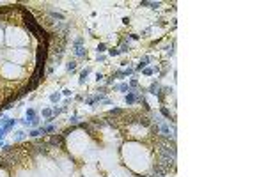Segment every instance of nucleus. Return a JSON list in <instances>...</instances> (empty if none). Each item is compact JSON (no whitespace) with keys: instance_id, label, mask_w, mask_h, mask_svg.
<instances>
[{"instance_id":"obj_1","label":"nucleus","mask_w":266,"mask_h":177,"mask_svg":"<svg viewBox=\"0 0 266 177\" xmlns=\"http://www.w3.org/2000/svg\"><path fill=\"white\" fill-rule=\"evenodd\" d=\"M82 43H83V37H78V39L75 41V48H73V53L76 55V57H85L87 55V51H85V48L82 46Z\"/></svg>"},{"instance_id":"obj_2","label":"nucleus","mask_w":266,"mask_h":177,"mask_svg":"<svg viewBox=\"0 0 266 177\" xmlns=\"http://www.w3.org/2000/svg\"><path fill=\"white\" fill-rule=\"evenodd\" d=\"M153 60V57H149V55H146V57H142L140 59V62H138V66L135 67V71H144V69L147 67V64Z\"/></svg>"},{"instance_id":"obj_3","label":"nucleus","mask_w":266,"mask_h":177,"mask_svg":"<svg viewBox=\"0 0 266 177\" xmlns=\"http://www.w3.org/2000/svg\"><path fill=\"white\" fill-rule=\"evenodd\" d=\"M137 99H142V96H138L137 92H131V90H129V92H128V96L124 98V103H126V105L129 106V105H133V103H135Z\"/></svg>"},{"instance_id":"obj_4","label":"nucleus","mask_w":266,"mask_h":177,"mask_svg":"<svg viewBox=\"0 0 266 177\" xmlns=\"http://www.w3.org/2000/svg\"><path fill=\"white\" fill-rule=\"evenodd\" d=\"M89 73H90V67H85L83 71H82V73H80V80H78V83H80V85H83V83L87 81Z\"/></svg>"},{"instance_id":"obj_5","label":"nucleus","mask_w":266,"mask_h":177,"mask_svg":"<svg viewBox=\"0 0 266 177\" xmlns=\"http://www.w3.org/2000/svg\"><path fill=\"white\" fill-rule=\"evenodd\" d=\"M41 135H48V133H53L55 131V126L53 124H50V126H41Z\"/></svg>"},{"instance_id":"obj_6","label":"nucleus","mask_w":266,"mask_h":177,"mask_svg":"<svg viewBox=\"0 0 266 177\" xmlns=\"http://www.w3.org/2000/svg\"><path fill=\"white\" fill-rule=\"evenodd\" d=\"M140 5H149L151 9H160V7H161V4H160V2H146V0H144V2H140Z\"/></svg>"},{"instance_id":"obj_7","label":"nucleus","mask_w":266,"mask_h":177,"mask_svg":"<svg viewBox=\"0 0 266 177\" xmlns=\"http://www.w3.org/2000/svg\"><path fill=\"white\" fill-rule=\"evenodd\" d=\"M25 137H27V133H25L23 129H20V131H16V133H14V140H16V142H21Z\"/></svg>"},{"instance_id":"obj_8","label":"nucleus","mask_w":266,"mask_h":177,"mask_svg":"<svg viewBox=\"0 0 266 177\" xmlns=\"http://www.w3.org/2000/svg\"><path fill=\"white\" fill-rule=\"evenodd\" d=\"M115 90H119V92H129L131 88H129L128 83H121V85H117V87H115Z\"/></svg>"},{"instance_id":"obj_9","label":"nucleus","mask_w":266,"mask_h":177,"mask_svg":"<svg viewBox=\"0 0 266 177\" xmlns=\"http://www.w3.org/2000/svg\"><path fill=\"white\" fill-rule=\"evenodd\" d=\"M50 101H51V103H59V101H60V94H59V92L50 94Z\"/></svg>"},{"instance_id":"obj_10","label":"nucleus","mask_w":266,"mask_h":177,"mask_svg":"<svg viewBox=\"0 0 266 177\" xmlns=\"http://www.w3.org/2000/svg\"><path fill=\"white\" fill-rule=\"evenodd\" d=\"M128 51H129V44L128 43H122L121 48H119V53H128Z\"/></svg>"},{"instance_id":"obj_11","label":"nucleus","mask_w":266,"mask_h":177,"mask_svg":"<svg viewBox=\"0 0 266 177\" xmlns=\"http://www.w3.org/2000/svg\"><path fill=\"white\" fill-rule=\"evenodd\" d=\"M41 135V129L37 128V129H30L29 131V137H32V138H37Z\"/></svg>"},{"instance_id":"obj_12","label":"nucleus","mask_w":266,"mask_h":177,"mask_svg":"<svg viewBox=\"0 0 266 177\" xmlns=\"http://www.w3.org/2000/svg\"><path fill=\"white\" fill-rule=\"evenodd\" d=\"M41 115H43V117H53V112H51V110H50V108H43V112H41Z\"/></svg>"},{"instance_id":"obj_13","label":"nucleus","mask_w":266,"mask_h":177,"mask_svg":"<svg viewBox=\"0 0 266 177\" xmlns=\"http://www.w3.org/2000/svg\"><path fill=\"white\" fill-rule=\"evenodd\" d=\"M66 69H68V71H75V69H76V62H75V60L68 62V64H66Z\"/></svg>"},{"instance_id":"obj_14","label":"nucleus","mask_w":266,"mask_h":177,"mask_svg":"<svg viewBox=\"0 0 266 177\" xmlns=\"http://www.w3.org/2000/svg\"><path fill=\"white\" fill-rule=\"evenodd\" d=\"M133 71H135L133 67H126V69H122V74H124V78H126V76H129V74H133Z\"/></svg>"},{"instance_id":"obj_15","label":"nucleus","mask_w":266,"mask_h":177,"mask_svg":"<svg viewBox=\"0 0 266 177\" xmlns=\"http://www.w3.org/2000/svg\"><path fill=\"white\" fill-rule=\"evenodd\" d=\"M142 73H144V76H151V74L154 73V69H153V67H146Z\"/></svg>"},{"instance_id":"obj_16","label":"nucleus","mask_w":266,"mask_h":177,"mask_svg":"<svg viewBox=\"0 0 266 177\" xmlns=\"http://www.w3.org/2000/svg\"><path fill=\"white\" fill-rule=\"evenodd\" d=\"M108 55H110V57H117V55H119V48H112V50H108Z\"/></svg>"},{"instance_id":"obj_17","label":"nucleus","mask_w":266,"mask_h":177,"mask_svg":"<svg viewBox=\"0 0 266 177\" xmlns=\"http://www.w3.org/2000/svg\"><path fill=\"white\" fill-rule=\"evenodd\" d=\"M105 50H107V44H103V43H101V44L98 46V55H99V53H103Z\"/></svg>"},{"instance_id":"obj_18","label":"nucleus","mask_w":266,"mask_h":177,"mask_svg":"<svg viewBox=\"0 0 266 177\" xmlns=\"http://www.w3.org/2000/svg\"><path fill=\"white\" fill-rule=\"evenodd\" d=\"M161 113H163V115H165V117H167L168 120H170V112H168L167 108H163V106H161Z\"/></svg>"},{"instance_id":"obj_19","label":"nucleus","mask_w":266,"mask_h":177,"mask_svg":"<svg viewBox=\"0 0 266 177\" xmlns=\"http://www.w3.org/2000/svg\"><path fill=\"white\" fill-rule=\"evenodd\" d=\"M51 16L57 18V20H62V18H64V14H60V12H51Z\"/></svg>"},{"instance_id":"obj_20","label":"nucleus","mask_w":266,"mask_h":177,"mask_svg":"<svg viewBox=\"0 0 266 177\" xmlns=\"http://www.w3.org/2000/svg\"><path fill=\"white\" fill-rule=\"evenodd\" d=\"M62 96L69 98V96H71V88H64V90H62Z\"/></svg>"},{"instance_id":"obj_21","label":"nucleus","mask_w":266,"mask_h":177,"mask_svg":"<svg viewBox=\"0 0 266 177\" xmlns=\"http://www.w3.org/2000/svg\"><path fill=\"white\" fill-rule=\"evenodd\" d=\"M39 122H41V119H39V117H36L34 120H32V124H30V126H39Z\"/></svg>"},{"instance_id":"obj_22","label":"nucleus","mask_w":266,"mask_h":177,"mask_svg":"<svg viewBox=\"0 0 266 177\" xmlns=\"http://www.w3.org/2000/svg\"><path fill=\"white\" fill-rule=\"evenodd\" d=\"M96 60H98V62H105V60H107V57H105V55H98V57H96Z\"/></svg>"},{"instance_id":"obj_23","label":"nucleus","mask_w":266,"mask_h":177,"mask_svg":"<svg viewBox=\"0 0 266 177\" xmlns=\"http://www.w3.org/2000/svg\"><path fill=\"white\" fill-rule=\"evenodd\" d=\"M69 122H71V124H76V122H78V117H76V115H73V117L69 119Z\"/></svg>"},{"instance_id":"obj_24","label":"nucleus","mask_w":266,"mask_h":177,"mask_svg":"<svg viewBox=\"0 0 266 177\" xmlns=\"http://www.w3.org/2000/svg\"><path fill=\"white\" fill-rule=\"evenodd\" d=\"M103 78H105V76H103L101 73H98V74H96V81H101V80H103Z\"/></svg>"},{"instance_id":"obj_25","label":"nucleus","mask_w":266,"mask_h":177,"mask_svg":"<svg viewBox=\"0 0 266 177\" xmlns=\"http://www.w3.org/2000/svg\"><path fill=\"white\" fill-rule=\"evenodd\" d=\"M129 39H131V41H137L138 36H137V34H131V36H129Z\"/></svg>"}]
</instances>
